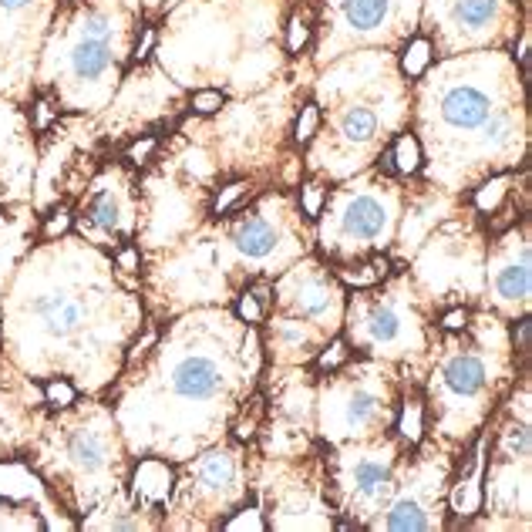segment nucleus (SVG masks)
<instances>
[{"label":"nucleus","mask_w":532,"mask_h":532,"mask_svg":"<svg viewBox=\"0 0 532 532\" xmlns=\"http://www.w3.org/2000/svg\"><path fill=\"white\" fill-rule=\"evenodd\" d=\"M31 314L41 320V327L48 330L51 337L64 341V337L78 334V327L85 324V317H88V307L81 304V300L68 297V293H41L31 304Z\"/></svg>","instance_id":"f257e3e1"},{"label":"nucleus","mask_w":532,"mask_h":532,"mask_svg":"<svg viewBox=\"0 0 532 532\" xmlns=\"http://www.w3.org/2000/svg\"><path fill=\"white\" fill-rule=\"evenodd\" d=\"M219 384H223V378H219V368L209 357H186L176 368V374H172V388L182 398H196V401L213 398Z\"/></svg>","instance_id":"f03ea898"},{"label":"nucleus","mask_w":532,"mask_h":532,"mask_svg":"<svg viewBox=\"0 0 532 532\" xmlns=\"http://www.w3.org/2000/svg\"><path fill=\"white\" fill-rule=\"evenodd\" d=\"M445 122H452L458 128H479L489 118V98L479 88H452L442 102Z\"/></svg>","instance_id":"7ed1b4c3"},{"label":"nucleus","mask_w":532,"mask_h":532,"mask_svg":"<svg viewBox=\"0 0 532 532\" xmlns=\"http://www.w3.org/2000/svg\"><path fill=\"white\" fill-rule=\"evenodd\" d=\"M64 452H68L71 465H75V469H81V472H98L108 462L105 438L98 435V431H85V428L71 431L68 442H64Z\"/></svg>","instance_id":"20e7f679"},{"label":"nucleus","mask_w":532,"mask_h":532,"mask_svg":"<svg viewBox=\"0 0 532 532\" xmlns=\"http://www.w3.org/2000/svg\"><path fill=\"white\" fill-rule=\"evenodd\" d=\"M108 64H112V48H108V41L81 38L75 48H71V71H75V78L81 81L102 78L108 71Z\"/></svg>","instance_id":"39448f33"},{"label":"nucleus","mask_w":532,"mask_h":532,"mask_svg":"<svg viewBox=\"0 0 532 532\" xmlns=\"http://www.w3.org/2000/svg\"><path fill=\"white\" fill-rule=\"evenodd\" d=\"M384 226V209L374 203L371 196H361L354 199L351 206H347L344 213V229L351 236H361V240H371V236H378Z\"/></svg>","instance_id":"423d86ee"},{"label":"nucleus","mask_w":532,"mask_h":532,"mask_svg":"<svg viewBox=\"0 0 532 532\" xmlns=\"http://www.w3.org/2000/svg\"><path fill=\"white\" fill-rule=\"evenodd\" d=\"M445 384L455 394H479L482 384H485V364L479 361V357H472V354L455 357V361L448 364V371H445Z\"/></svg>","instance_id":"0eeeda50"},{"label":"nucleus","mask_w":532,"mask_h":532,"mask_svg":"<svg viewBox=\"0 0 532 532\" xmlns=\"http://www.w3.org/2000/svg\"><path fill=\"white\" fill-rule=\"evenodd\" d=\"M236 243L246 256H266L277 246V229L263 219H246V223L236 229Z\"/></svg>","instance_id":"6e6552de"},{"label":"nucleus","mask_w":532,"mask_h":532,"mask_svg":"<svg viewBox=\"0 0 532 532\" xmlns=\"http://www.w3.org/2000/svg\"><path fill=\"white\" fill-rule=\"evenodd\" d=\"M169 485H172V472L169 465L155 462V458H149V462L139 465V472H135V492L142 495V499H165L169 495Z\"/></svg>","instance_id":"1a4fd4ad"},{"label":"nucleus","mask_w":532,"mask_h":532,"mask_svg":"<svg viewBox=\"0 0 532 532\" xmlns=\"http://www.w3.org/2000/svg\"><path fill=\"white\" fill-rule=\"evenodd\" d=\"M344 17L357 31H371L388 17V0H344Z\"/></svg>","instance_id":"9d476101"},{"label":"nucleus","mask_w":532,"mask_h":532,"mask_svg":"<svg viewBox=\"0 0 532 532\" xmlns=\"http://www.w3.org/2000/svg\"><path fill=\"white\" fill-rule=\"evenodd\" d=\"M354 485L361 495H371V499H378L391 489V469L384 462H361L354 469Z\"/></svg>","instance_id":"9b49d317"},{"label":"nucleus","mask_w":532,"mask_h":532,"mask_svg":"<svg viewBox=\"0 0 532 532\" xmlns=\"http://www.w3.org/2000/svg\"><path fill=\"white\" fill-rule=\"evenodd\" d=\"M499 293L506 300H526L529 297V256H522L519 266H506V270L499 273Z\"/></svg>","instance_id":"f8f14e48"},{"label":"nucleus","mask_w":532,"mask_h":532,"mask_svg":"<svg viewBox=\"0 0 532 532\" xmlns=\"http://www.w3.org/2000/svg\"><path fill=\"white\" fill-rule=\"evenodd\" d=\"M388 529H411V532H421V529H428V516L421 512V506H418L415 499H401L398 506L391 509Z\"/></svg>","instance_id":"ddd939ff"},{"label":"nucleus","mask_w":532,"mask_h":532,"mask_svg":"<svg viewBox=\"0 0 532 532\" xmlns=\"http://www.w3.org/2000/svg\"><path fill=\"white\" fill-rule=\"evenodd\" d=\"M199 479H203L206 485H213V489H219V485H229V482H233V458H229L226 452L206 455L203 465H199Z\"/></svg>","instance_id":"4468645a"},{"label":"nucleus","mask_w":532,"mask_h":532,"mask_svg":"<svg viewBox=\"0 0 532 532\" xmlns=\"http://www.w3.org/2000/svg\"><path fill=\"white\" fill-rule=\"evenodd\" d=\"M495 17V0H455V21L465 27H482Z\"/></svg>","instance_id":"2eb2a0df"},{"label":"nucleus","mask_w":532,"mask_h":532,"mask_svg":"<svg viewBox=\"0 0 532 532\" xmlns=\"http://www.w3.org/2000/svg\"><path fill=\"white\" fill-rule=\"evenodd\" d=\"M391 159H394V169L405 172V176L418 172L421 169V145L415 135H401V139L391 145Z\"/></svg>","instance_id":"dca6fc26"},{"label":"nucleus","mask_w":532,"mask_h":532,"mask_svg":"<svg viewBox=\"0 0 532 532\" xmlns=\"http://www.w3.org/2000/svg\"><path fill=\"white\" fill-rule=\"evenodd\" d=\"M374 128H378V118L368 108H351V112L344 115V139L351 142H368L374 135Z\"/></svg>","instance_id":"f3484780"},{"label":"nucleus","mask_w":532,"mask_h":532,"mask_svg":"<svg viewBox=\"0 0 532 532\" xmlns=\"http://www.w3.org/2000/svg\"><path fill=\"white\" fill-rule=\"evenodd\" d=\"M88 223L98 226V229H108V233H112V229L118 226V203H115L112 196H108V192H102V196L91 199V206H88Z\"/></svg>","instance_id":"a211bd4d"},{"label":"nucleus","mask_w":532,"mask_h":532,"mask_svg":"<svg viewBox=\"0 0 532 532\" xmlns=\"http://www.w3.org/2000/svg\"><path fill=\"white\" fill-rule=\"evenodd\" d=\"M266 300H270V283H256L253 290L243 293V300H240V307H236V314H240L246 324H256V320L263 317V310H266Z\"/></svg>","instance_id":"6ab92c4d"},{"label":"nucleus","mask_w":532,"mask_h":532,"mask_svg":"<svg viewBox=\"0 0 532 532\" xmlns=\"http://www.w3.org/2000/svg\"><path fill=\"white\" fill-rule=\"evenodd\" d=\"M368 330H371L374 341H394L398 330H401V320L391 307H374L371 320H368Z\"/></svg>","instance_id":"aec40b11"},{"label":"nucleus","mask_w":532,"mask_h":532,"mask_svg":"<svg viewBox=\"0 0 532 532\" xmlns=\"http://www.w3.org/2000/svg\"><path fill=\"white\" fill-rule=\"evenodd\" d=\"M428 61H431V44L425 38H415L405 48V54H401V68H405V75L411 78H418Z\"/></svg>","instance_id":"412c9836"},{"label":"nucleus","mask_w":532,"mask_h":532,"mask_svg":"<svg viewBox=\"0 0 532 532\" xmlns=\"http://www.w3.org/2000/svg\"><path fill=\"white\" fill-rule=\"evenodd\" d=\"M44 398H48L54 408H71L75 405V384H68L64 378H54L44 384Z\"/></svg>","instance_id":"4be33fe9"},{"label":"nucleus","mask_w":532,"mask_h":532,"mask_svg":"<svg viewBox=\"0 0 532 532\" xmlns=\"http://www.w3.org/2000/svg\"><path fill=\"white\" fill-rule=\"evenodd\" d=\"M317 125H320V108L310 102V105H304V112H300V118H297V132H293V139H297L300 145L310 142L317 132Z\"/></svg>","instance_id":"5701e85b"},{"label":"nucleus","mask_w":532,"mask_h":532,"mask_svg":"<svg viewBox=\"0 0 532 532\" xmlns=\"http://www.w3.org/2000/svg\"><path fill=\"white\" fill-rule=\"evenodd\" d=\"M371 415H374V394L357 391L351 398V405H347V421H351V425H364Z\"/></svg>","instance_id":"b1692460"},{"label":"nucleus","mask_w":532,"mask_h":532,"mask_svg":"<svg viewBox=\"0 0 532 532\" xmlns=\"http://www.w3.org/2000/svg\"><path fill=\"white\" fill-rule=\"evenodd\" d=\"M506 176H499V179H492V182H485V186L475 192V206L479 209H492L495 203L502 199V192H506Z\"/></svg>","instance_id":"393cba45"},{"label":"nucleus","mask_w":532,"mask_h":532,"mask_svg":"<svg viewBox=\"0 0 532 532\" xmlns=\"http://www.w3.org/2000/svg\"><path fill=\"white\" fill-rule=\"evenodd\" d=\"M223 105H226L223 91H196V95H192V112H199V115H213Z\"/></svg>","instance_id":"a878e982"},{"label":"nucleus","mask_w":532,"mask_h":532,"mask_svg":"<svg viewBox=\"0 0 532 532\" xmlns=\"http://www.w3.org/2000/svg\"><path fill=\"white\" fill-rule=\"evenodd\" d=\"M401 435H405L408 442H418L421 438V405L418 401H408L405 415H401Z\"/></svg>","instance_id":"bb28decb"},{"label":"nucleus","mask_w":532,"mask_h":532,"mask_svg":"<svg viewBox=\"0 0 532 532\" xmlns=\"http://www.w3.org/2000/svg\"><path fill=\"white\" fill-rule=\"evenodd\" d=\"M482 132H485V142L502 145V142H506V135H509V118L506 115H489L482 122Z\"/></svg>","instance_id":"cd10ccee"},{"label":"nucleus","mask_w":532,"mask_h":532,"mask_svg":"<svg viewBox=\"0 0 532 532\" xmlns=\"http://www.w3.org/2000/svg\"><path fill=\"white\" fill-rule=\"evenodd\" d=\"M81 31H85V38L108 41V38H112V21L102 17V14H88L85 21H81Z\"/></svg>","instance_id":"c85d7f7f"},{"label":"nucleus","mask_w":532,"mask_h":532,"mask_svg":"<svg viewBox=\"0 0 532 532\" xmlns=\"http://www.w3.org/2000/svg\"><path fill=\"white\" fill-rule=\"evenodd\" d=\"M246 189H250V186H246V182H229V186H226V189H223V192H219V196H216V203H213V213H216V216L229 213V206H233L236 199H240Z\"/></svg>","instance_id":"c756f323"},{"label":"nucleus","mask_w":532,"mask_h":532,"mask_svg":"<svg viewBox=\"0 0 532 532\" xmlns=\"http://www.w3.org/2000/svg\"><path fill=\"white\" fill-rule=\"evenodd\" d=\"M300 203H304V213H307L310 219H317V216H320V203H324V189L310 182V186L300 189Z\"/></svg>","instance_id":"7c9ffc66"},{"label":"nucleus","mask_w":532,"mask_h":532,"mask_svg":"<svg viewBox=\"0 0 532 532\" xmlns=\"http://www.w3.org/2000/svg\"><path fill=\"white\" fill-rule=\"evenodd\" d=\"M307 38H310L307 24L300 21V17H293L290 27H287V48H290V51H300V48L307 44Z\"/></svg>","instance_id":"2f4dec72"},{"label":"nucleus","mask_w":532,"mask_h":532,"mask_svg":"<svg viewBox=\"0 0 532 532\" xmlns=\"http://www.w3.org/2000/svg\"><path fill=\"white\" fill-rule=\"evenodd\" d=\"M506 448H509V452H516V455H529V428H526V425L509 428V435H506Z\"/></svg>","instance_id":"473e14b6"},{"label":"nucleus","mask_w":532,"mask_h":532,"mask_svg":"<svg viewBox=\"0 0 532 532\" xmlns=\"http://www.w3.org/2000/svg\"><path fill=\"white\" fill-rule=\"evenodd\" d=\"M300 310H304V314H310V317H317V314H324L327 310V297L320 290H310L304 300H300Z\"/></svg>","instance_id":"72a5a7b5"},{"label":"nucleus","mask_w":532,"mask_h":532,"mask_svg":"<svg viewBox=\"0 0 532 532\" xmlns=\"http://www.w3.org/2000/svg\"><path fill=\"white\" fill-rule=\"evenodd\" d=\"M152 149H155V139H152V135H145L142 142H135L132 149H128V162H132V165H142V162L152 155Z\"/></svg>","instance_id":"f704fd0d"},{"label":"nucleus","mask_w":532,"mask_h":532,"mask_svg":"<svg viewBox=\"0 0 532 532\" xmlns=\"http://www.w3.org/2000/svg\"><path fill=\"white\" fill-rule=\"evenodd\" d=\"M347 357V351H344V341H334L330 344V351H324L320 354V361H317V368H337Z\"/></svg>","instance_id":"c9c22d12"},{"label":"nucleus","mask_w":532,"mask_h":532,"mask_svg":"<svg viewBox=\"0 0 532 532\" xmlns=\"http://www.w3.org/2000/svg\"><path fill=\"white\" fill-rule=\"evenodd\" d=\"M115 260H118V266H122L125 273H135V270H139V250H135V246H122Z\"/></svg>","instance_id":"e433bc0d"},{"label":"nucleus","mask_w":532,"mask_h":532,"mask_svg":"<svg viewBox=\"0 0 532 532\" xmlns=\"http://www.w3.org/2000/svg\"><path fill=\"white\" fill-rule=\"evenodd\" d=\"M529 334H532V320H529V317H522V320H519V327L512 330V337H516V344H519V351H522V354H529Z\"/></svg>","instance_id":"4c0bfd02"},{"label":"nucleus","mask_w":532,"mask_h":532,"mask_svg":"<svg viewBox=\"0 0 532 532\" xmlns=\"http://www.w3.org/2000/svg\"><path fill=\"white\" fill-rule=\"evenodd\" d=\"M465 324H469V314H465V310H448V314L442 317L445 330H465Z\"/></svg>","instance_id":"58836bf2"},{"label":"nucleus","mask_w":532,"mask_h":532,"mask_svg":"<svg viewBox=\"0 0 532 532\" xmlns=\"http://www.w3.org/2000/svg\"><path fill=\"white\" fill-rule=\"evenodd\" d=\"M68 223H71L68 209H61L58 216H54V219H48V226H44V233H48V236H58V233H64V229H68Z\"/></svg>","instance_id":"ea45409f"},{"label":"nucleus","mask_w":532,"mask_h":532,"mask_svg":"<svg viewBox=\"0 0 532 532\" xmlns=\"http://www.w3.org/2000/svg\"><path fill=\"white\" fill-rule=\"evenodd\" d=\"M54 115H58V108H51V102H38V112H34V128H44Z\"/></svg>","instance_id":"a19ab883"},{"label":"nucleus","mask_w":532,"mask_h":532,"mask_svg":"<svg viewBox=\"0 0 532 532\" xmlns=\"http://www.w3.org/2000/svg\"><path fill=\"white\" fill-rule=\"evenodd\" d=\"M152 44H155V31H152V27H145V31H142V41H139V48H135V61L149 58Z\"/></svg>","instance_id":"79ce46f5"},{"label":"nucleus","mask_w":532,"mask_h":532,"mask_svg":"<svg viewBox=\"0 0 532 532\" xmlns=\"http://www.w3.org/2000/svg\"><path fill=\"white\" fill-rule=\"evenodd\" d=\"M27 4H31V0H0L4 11H21V7H27Z\"/></svg>","instance_id":"37998d69"},{"label":"nucleus","mask_w":532,"mask_h":532,"mask_svg":"<svg viewBox=\"0 0 532 532\" xmlns=\"http://www.w3.org/2000/svg\"><path fill=\"white\" fill-rule=\"evenodd\" d=\"M381 169H384V172H391V176H394V172H398V169H394V159H391V149H388V152H384V155H381Z\"/></svg>","instance_id":"c03bdc74"},{"label":"nucleus","mask_w":532,"mask_h":532,"mask_svg":"<svg viewBox=\"0 0 532 532\" xmlns=\"http://www.w3.org/2000/svg\"><path fill=\"white\" fill-rule=\"evenodd\" d=\"M0 344H4V330H0Z\"/></svg>","instance_id":"a18cd8bd"}]
</instances>
